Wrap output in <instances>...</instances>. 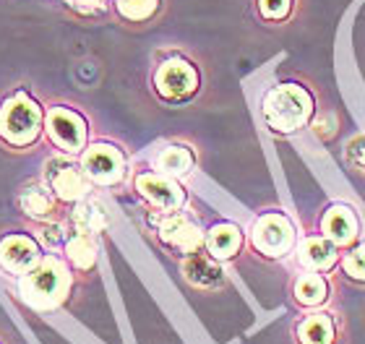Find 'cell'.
I'll use <instances>...</instances> for the list:
<instances>
[{"mask_svg": "<svg viewBox=\"0 0 365 344\" xmlns=\"http://www.w3.org/2000/svg\"><path fill=\"white\" fill-rule=\"evenodd\" d=\"M264 115L274 130H295L311 115V97L300 86H277L264 100Z\"/></svg>", "mask_w": 365, "mask_h": 344, "instance_id": "2", "label": "cell"}, {"mask_svg": "<svg viewBox=\"0 0 365 344\" xmlns=\"http://www.w3.org/2000/svg\"><path fill=\"white\" fill-rule=\"evenodd\" d=\"M71 287V276L58 259L39 261L29 274L24 276L21 292L31 306L37 308H53L63 300V295Z\"/></svg>", "mask_w": 365, "mask_h": 344, "instance_id": "1", "label": "cell"}, {"mask_svg": "<svg viewBox=\"0 0 365 344\" xmlns=\"http://www.w3.org/2000/svg\"><path fill=\"white\" fill-rule=\"evenodd\" d=\"M39 120L42 115H39L37 102L26 94H14L0 110V136L16 146L29 144L39 133Z\"/></svg>", "mask_w": 365, "mask_h": 344, "instance_id": "3", "label": "cell"}, {"mask_svg": "<svg viewBox=\"0 0 365 344\" xmlns=\"http://www.w3.org/2000/svg\"><path fill=\"white\" fill-rule=\"evenodd\" d=\"M289 11V0H261V14L267 19H282Z\"/></svg>", "mask_w": 365, "mask_h": 344, "instance_id": "25", "label": "cell"}, {"mask_svg": "<svg viewBox=\"0 0 365 344\" xmlns=\"http://www.w3.org/2000/svg\"><path fill=\"white\" fill-rule=\"evenodd\" d=\"M76 227L81 232H102L107 227V217L102 212L97 201H84V204H78L76 209Z\"/></svg>", "mask_w": 365, "mask_h": 344, "instance_id": "18", "label": "cell"}, {"mask_svg": "<svg viewBox=\"0 0 365 344\" xmlns=\"http://www.w3.org/2000/svg\"><path fill=\"white\" fill-rule=\"evenodd\" d=\"M324 232L331 243L336 245H347L355 240L358 235V219L347 207H334L324 219Z\"/></svg>", "mask_w": 365, "mask_h": 344, "instance_id": "12", "label": "cell"}, {"mask_svg": "<svg viewBox=\"0 0 365 344\" xmlns=\"http://www.w3.org/2000/svg\"><path fill=\"white\" fill-rule=\"evenodd\" d=\"M68 259L76 264L78 269H91L94 261H97V248H94V240H91L86 232H78L76 237L68 240Z\"/></svg>", "mask_w": 365, "mask_h": 344, "instance_id": "17", "label": "cell"}, {"mask_svg": "<svg viewBox=\"0 0 365 344\" xmlns=\"http://www.w3.org/2000/svg\"><path fill=\"white\" fill-rule=\"evenodd\" d=\"M45 175L53 185V191L61 196L63 201H78L86 196V177L81 175V170L76 165H71L68 160H50L45 165Z\"/></svg>", "mask_w": 365, "mask_h": 344, "instance_id": "7", "label": "cell"}, {"mask_svg": "<svg viewBox=\"0 0 365 344\" xmlns=\"http://www.w3.org/2000/svg\"><path fill=\"white\" fill-rule=\"evenodd\" d=\"M253 245L267 256H284L292 248V224L279 214H269L253 227Z\"/></svg>", "mask_w": 365, "mask_h": 344, "instance_id": "5", "label": "cell"}, {"mask_svg": "<svg viewBox=\"0 0 365 344\" xmlns=\"http://www.w3.org/2000/svg\"><path fill=\"white\" fill-rule=\"evenodd\" d=\"M198 76L185 61H168L157 71V92L165 100H185L196 92Z\"/></svg>", "mask_w": 365, "mask_h": 344, "instance_id": "6", "label": "cell"}, {"mask_svg": "<svg viewBox=\"0 0 365 344\" xmlns=\"http://www.w3.org/2000/svg\"><path fill=\"white\" fill-rule=\"evenodd\" d=\"M39 264L37 243L26 235H11L0 243V266H6L14 274H29Z\"/></svg>", "mask_w": 365, "mask_h": 344, "instance_id": "8", "label": "cell"}, {"mask_svg": "<svg viewBox=\"0 0 365 344\" xmlns=\"http://www.w3.org/2000/svg\"><path fill=\"white\" fill-rule=\"evenodd\" d=\"M344 269H347L350 276H355V279H365V245L355 248V251L344 259Z\"/></svg>", "mask_w": 365, "mask_h": 344, "instance_id": "23", "label": "cell"}, {"mask_svg": "<svg viewBox=\"0 0 365 344\" xmlns=\"http://www.w3.org/2000/svg\"><path fill=\"white\" fill-rule=\"evenodd\" d=\"M138 193L144 196L146 201H152L157 209H165V212H173L182 204V191L180 185H175L170 177L162 175H138L136 180Z\"/></svg>", "mask_w": 365, "mask_h": 344, "instance_id": "10", "label": "cell"}, {"mask_svg": "<svg viewBox=\"0 0 365 344\" xmlns=\"http://www.w3.org/2000/svg\"><path fill=\"white\" fill-rule=\"evenodd\" d=\"M160 237L170 248H178L182 253H196L204 243V237L198 232V227L190 219L180 214H173L170 219H165L160 227Z\"/></svg>", "mask_w": 365, "mask_h": 344, "instance_id": "11", "label": "cell"}, {"mask_svg": "<svg viewBox=\"0 0 365 344\" xmlns=\"http://www.w3.org/2000/svg\"><path fill=\"white\" fill-rule=\"evenodd\" d=\"M295 295L305 306H319L327 298V282L319 274H305L303 279H297Z\"/></svg>", "mask_w": 365, "mask_h": 344, "instance_id": "20", "label": "cell"}, {"mask_svg": "<svg viewBox=\"0 0 365 344\" xmlns=\"http://www.w3.org/2000/svg\"><path fill=\"white\" fill-rule=\"evenodd\" d=\"M160 170H165L168 175H185L193 165V157H190L188 149H182V146H168L165 152L160 154V160H157Z\"/></svg>", "mask_w": 365, "mask_h": 344, "instance_id": "19", "label": "cell"}, {"mask_svg": "<svg viewBox=\"0 0 365 344\" xmlns=\"http://www.w3.org/2000/svg\"><path fill=\"white\" fill-rule=\"evenodd\" d=\"M300 342L303 344H331L334 342V323L324 313H316L300 323Z\"/></svg>", "mask_w": 365, "mask_h": 344, "instance_id": "15", "label": "cell"}, {"mask_svg": "<svg viewBox=\"0 0 365 344\" xmlns=\"http://www.w3.org/2000/svg\"><path fill=\"white\" fill-rule=\"evenodd\" d=\"M300 261H303L308 269H329L334 264V245L329 240H321V237H311L305 240L303 248H300Z\"/></svg>", "mask_w": 365, "mask_h": 344, "instance_id": "16", "label": "cell"}, {"mask_svg": "<svg viewBox=\"0 0 365 344\" xmlns=\"http://www.w3.org/2000/svg\"><path fill=\"white\" fill-rule=\"evenodd\" d=\"M84 170L86 175L97 183H115L123 175V154L113 146L97 144L84 154Z\"/></svg>", "mask_w": 365, "mask_h": 344, "instance_id": "9", "label": "cell"}, {"mask_svg": "<svg viewBox=\"0 0 365 344\" xmlns=\"http://www.w3.org/2000/svg\"><path fill=\"white\" fill-rule=\"evenodd\" d=\"M47 130L53 141L66 152H78L84 149L86 141V123L81 115H76L73 110L66 108H55L47 115Z\"/></svg>", "mask_w": 365, "mask_h": 344, "instance_id": "4", "label": "cell"}, {"mask_svg": "<svg viewBox=\"0 0 365 344\" xmlns=\"http://www.w3.org/2000/svg\"><path fill=\"white\" fill-rule=\"evenodd\" d=\"M347 160L355 170L365 172V136L352 138L350 144H347Z\"/></svg>", "mask_w": 365, "mask_h": 344, "instance_id": "24", "label": "cell"}, {"mask_svg": "<svg viewBox=\"0 0 365 344\" xmlns=\"http://www.w3.org/2000/svg\"><path fill=\"white\" fill-rule=\"evenodd\" d=\"M240 232L237 227L232 224H217V227L209 232L206 237V245H209V251H212L214 259H230V256H235L237 248H240Z\"/></svg>", "mask_w": 365, "mask_h": 344, "instance_id": "14", "label": "cell"}, {"mask_svg": "<svg viewBox=\"0 0 365 344\" xmlns=\"http://www.w3.org/2000/svg\"><path fill=\"white\" fill-rule=\"evenodd\" d=\"M76 8H81V11H97V8L105 6V0H71Z\"/></svg>", "mask_w": 365, "mask_h": 344, "instance_id": "27", "label": "cell"}, {"mask_svg": "<svg viewBox=\"0 0 365 344\" xmlns=\"http://www.w3.org/2000/svg\"><path fill=\"white\" fill-rule=\"evenodd\" d=\"M21 209L34 219H42L53 212V199L47 196L42 188H29V191L21 196Z\"/></svg>", "mask_w": 365, "mask_h": 344, "instance_id": "21", "label": "cell"}, {"mask_svg": "<svg viewBox=\"0 0 365 344\" xmlns=\"http://www.w3.org/2000/svg\"><path fill=\"white\" fill-rule=\"evenodd\" d=\"M182 274L196 287H217L222 282V269L206 256H190L182 266Z\"/></svg>", "mask_w": 365, "mask_h": 344, "instance_id": "13", "label": "cell"}, {"mask_svg": "<svg viewBox=\"0 0 365 344\" xmlns=\"http://www.w3.org/2000/svg\"><path fill=\"white\" fill-rule=\"evenodd\" d=\"M42 237H45V243L50 245V248H55V245L63 243V227L61 224H50V227L42 229Z\"/></svg>", "mask_w": 365, "mask_h": 344, "instance_id": "26", "label": "cell"}, {"mask_svg": "<svg viewBox=\"0 0 365 344\" xmlns=\"http://www.w3.org/2000/svg\"><path fill=\"white\" fill-rule=\"evenodd\" d=\"M160 0H118V11L130 21H141L157 11Z\"/></svg>", "mask_w": 365, "mask_h": 344, "instance_id": "22", "label": "cell"}]
</instances>
